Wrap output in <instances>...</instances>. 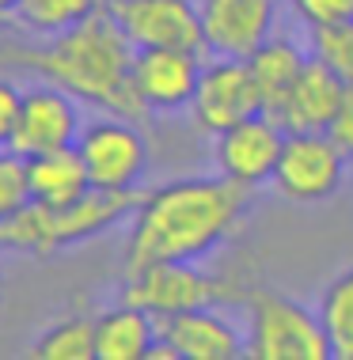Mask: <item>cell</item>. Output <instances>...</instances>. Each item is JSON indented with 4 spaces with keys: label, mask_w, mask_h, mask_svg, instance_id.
I'll list each match as a JSON object with an SVG mask.
<instances>
[{
    "label": "cell",
    "mask_w": 353,
    "mask_h": 360,
    "mask_svg": "<svg viewBox=\"0 0 353 360\" xmlns=\"http://www.w3.org/2000/svg\"><path fill=\"white\" fill-rule=\"evenodd\" d=\"M346 152L327 133H289L270 182L285 201L316 205V201H330L338 193L342 179H346Z\"/></svg>",
    "instance_id": "cell-7"
},
{
    "label": "cell",
    "mask_w": 353,
    "mask_h": 360,
    "mask_svg": "<svg viewBox=\"0 0 353 360\" xmlns=\"http://www.w3.org/2000/svg\"><path fill=\"white\" fill-rule=\"evenodd\" d=\"M76 103H80L76 95H68L65 87H57L50 80L27 87L8 148L27 155V160L42 152H57V148H76V141L84 133L80 106Z\"/></svg>",
    "instance_id": "cell-9"
},
{
    "label": "cell",
    "mask_w": 353,
    "mask_h": 360,
    "mask_svg": "<svg viewBox=\"0 0 353 360\" xmlns=\"http://www.w3.org/2000/svg\"><path fill=\"white\" fill-rule=\"evenodd\" d=\"M308 57L311 53H304L292 38H281V34H270L266 42L247 57L254 84H259V91H262V110L266 114H273L281 106V99L289 95V87L297 84V76L304 72V65H308Z\"/></svg>",
    "instance_id": "cell-18"
},
{
    "label": "cell",
    "mask_w": 353,
    "mask_h": 360,
    "mask_svg": "<svg viewBox=\"0 0 353 360\" xmlns=\"http://www.w3.org/2000/svg\"><path fill=\"white\" fill-rule=\"evenodd\" d=\"M251 186L217 179H179L141 198L130 217L125 274L156 262H205L243 231Z\"/></svg>",
    "instance_id": "cell-1"
},
{
    "label": "cell",
    "mask_w": 353,
    "mask_h": 360,
    "mask_svg": "<svg viewBox=\"0 0 353 360\" xmlns=\"http://www.w3.org/2000/svg\"><path fill=\"white\" fill-rule=\"evenodd\" d=\"M319 323L327 330V342L335 360H353V266L327 285L319 300Z\"/></svg>",
    "instance_id": "cell-20"
},
{
    "label": "cell",
    "mask_w": 353,
    "mask_h": 360,
    "mask_svg": "<svg viewBox=\"0 0 353 360\" xmlns=\"http://www.w3.org/2000/svg\"><path fill=\"white\" fill-rule=\"evenodd\" d=\"M327 137L346 152V160H353V87H346V95H342L335 118L327 125Z\"/></svg>",
    "instance_id": "cell-26"
},
{
    "label": "cell",
    "mask_w": 353,
    "mask_h": 360,
    "mask_svg": "<svg viewBox=\"0 0 353 360\" xmlns=\"http://www.w3.org/2000/svg\"><path fill=\"white\" fill-rule=\"evenodd\" d=\"M27 179H31V198L42 205H68L92 190V174L76 148H57L27 160Z\"/></svg>",
    "instance_id": "cell-17"
},
{
    "label": "cell",
    "mask_w": 353,
    "mask_h": 360,
    "mask_svg": "<svg viewBox=\"0 0 353 360\" xmlns=\"http://www.w3.org/2000/svg\"><path fill=\"white\" fill-rule=\"evenodd\" d=\"M202 69H205L202 53L149 46V50H137L133 57V91L149 114L190 110Z\"/></svg>",
    "instance_id": "cell-12"
},
{
    "label": "cell",
    "mask_w": 353,
    "mask_h": 360,
    "mask_svg": "<svg viewBox=\"0 0 353 360\" xmlns=\"http://www.w3.org/2000/svg\"><path fill=\"white\" fill-rule=\"evenodd\" d=\"M285 125H281L273 114H254V118H243L221 129L213 137V163L224 179L243 182V186H262V182L273 179L281 160V148H285Z\"/></svg>",
    "instance_id": "cell-10"
},
{
    "label": "cell",
    "mask_w": 353,
    "mask_h": 360,
    "mask_svg": "<svg viewBox=\"0 0 353 360\" xmlns=\"http://www.w3.org/2000/svg\"><path fill=\"white\" fill-rule=\"evenodd\" d=\"M342 95H346L342 76L311 53L304 72L297 76V84L289 87V95L273 110V118L285 125V133H327Z\"/></svg>",
    "instance_id": "cell-15"
},
{
    "label": "cell",
    "mask_w": 353,
    "mask_h": 360,
    "mask_svg": "<svg viewBox=\"0 0 353 360\" xmlns=\"http://www.w3.org/2000/svg\"><path fill=\"white\" fill-rule=\"evenodd\" d=\"M190 114L198 122V129L213 133V137L235 122L262 114V91L254 84L251 65L235 61V57H213V61H205Z\"/></svg>",
    "instance_id": "cell-11"
},
{
    "label": "cell",
    "mask_w": 353,
    "mask_h": 360,
    "mask_svg": "<svg viewBox=\"0 0 353 360\" xmlns=\"http://www.w3.org/2000/svg\"><path fill=\"white\" fill-rule=\"evenodd\" d=\"M76 152L95 190H137L149 171V141H144L141 122L118 118V114L87 122L76 141Z\"/></svg>",
    "instance_id": "cell-6"
},
{
    "label": "cell",
    "mask_w": 353,
    "mask_h": 360,
    "mask_svg": "<svg viewBox=\"0 0 353 360\" xmlns=\"http://www.w3.org/2000/svg\"><path fill=\"white\" fill-rule=\"evenodd\" d=\"M0 300H4V274H0Z\"/></svg>",
    "instance_id": "cell-28"
},
{
    "label": "cell",
    "mask_w": 353,
    "mask_h": 360,
    "mask_svg": "<svg viewBox=\"0 0 353 360\" xmlns=\"http://www.w3.org/2000/svg\"><path fill=\"white\" fill-rule=\"evenodd\" d=\"M31 201V179H27V155L0 148V224L16 217Z\"/></svg>",
    "instance_id": "cell-23"
},
{
    "label": "cell",
    "mask_w": 353,
    "mask_h": 360,
    "mask_svg": "<svg viewBox=\"0 0 353 360\" xmlns=\"http://www.w3.org/2000/svg\"><path fill=\"white\" fill-rule=\"evenodd\" d=\"M19 4V0H0V19H4V15H12V8Z\"/></svg>",
    "instance_id": "cell-27"
},
{
    "label": "cell",
    "mask_w": 353,
    "mask_h": 360,
    "mask_svg": "<svg viewBox=\"0 0 353 360\" xmlns=\"http://www.w3.org/2000/svg\"><path fill=\"white\" fill-rule=\"evenodd\" d=\"M19 106H23V91L0 76V148L12 144V133H16V122H19Z\"/></svg>",
    "instance_id": "cell-25"
},
{
    "label": "cell",
    "mask_w": 353,
    "mask_h": 360,
    "mask_svg": "<svg viewBox=\"0 0 353 360\" xmlns=\"http://www.w3.org/2000/svg\"><path fill=\"white\" fill-rule=\"evenodd\" d=\"M133 57L137 46L130 42V34L122 31V23L106 4L95 15H87L84 23H76L73 31L42 38L35 46L0 42V65L42 76V80L65 87L80 103L99 106L106 114L144 122L149 110L133 91Z\"/></svg>",
    "instance_id": "cell-2"
},
{
    "label": "cell",
    "mask_w": 353,
    "mask_h": 360,
    "mask_svg": "<svg viewBox=\"0 0 353 360\" xmlns=\"http://www.w3.org/2000/svg\"><path fill=\"white\" fill-rule=\"evenodd\" d=\"M106 8L137 50L163 46V50H190L202 57L209 53L202 31V8L194 0H106Z\"/></svg>",
    "instance_id": "cell-8"
},
{
    "label": "cell",
    "mask_w": 353,
    "mask_h": 360,
    "mask_svg": "<svg viewBox=\"0 0 353 360\" xmlns=\"http://www.w3.org/2000/svg\"><path fill=\"white\" fill-rule=\"evenodd\" d=\"M251 296V285L235 277H221L202 269L198 262H156L137 274H125L122 300L160 315L194 307H243Z\"/></svg>",
    "instance_id": "cell-4"
},
{
    "label": "cell",
    "mask_w": 353,
    "mask_h": 360,
    "mask_svg": "<svg viewBox=\"0 0 353 360\" xmlns=\"http://www.w3.org/2000/svg\"><path fill=\"white\" fill-rule=\"evenodd\" d=\"M35 360H95V319L76 311L65 315L38 334V342L31 345Z\"/></svg>",
    "instance_id": "cell-21"
},
{
    "label": "cell",
    "mask_w": 353,
    "mask_h": 360,
    "mask_svg": "<svg viewBox=\"0 0 353 360\" xmlns=\"http://www.w3.org/2000/svg\"><path fill=\"white\" fill-rule=\"evenodd\" d=\"M106 0H19L12 8V19L35 38H54L61 31H73L87 15H95Z\"/></svg>",
    "instance_id": "cell-19"
},
{
    "label": "cell",
    "mask_w": 353,
    "mask_h": 360,
    "mask_svg": "<svg viewBox=\"0 0 353 360\" xmlns=\"http://www.w3.org/2000/svg\"><path fill=\"white\" fill-rule=\"evenodd\" d=\"M160 338L175 345L179 360H235L247 356V334L224 315V307H194L156 319Z\"/></svg>",
    "instance_id": "cell-14"
},
{
    "label": "cell",
    "mask_w": 353,
    "mask_h": 360,
    "mask_svg": "<svg viewBox=\"0 0 353 360\" xmlns=\"http://www.w3.org/2000/svg\"><path fill=\"white\" fill-rule=\"evenodd\" d=\"M311 53L323 65H330L346 87H353V19L335 27H316L311 31Z\"/></svg>",
    "instance_id": "cell-22"
},
{
    "label": "cell",
    "mask_w": 353,
    "mask_h": 360,
    "mask_svg": "<svg viewBox=\"0 0 353 360\" xmlns=\"http://www.w3.org/2000/svg\"><path fill=\"white\" fill-rule=\"evenodd\" d=\"M205 50L213 57L247 61L278 23V0H202Z\"/></svg>",
    "instance_id": "cell-13"
},
{
    "label": "cell",
    "mask_w": 353,
    "mask_h": 360,
    "mask_svg": "<svg viewBox=\"0 0 353 360\" xmlns=\"http://www.w3.org/2000/svg\"><path fill=\"white\" fill-rule=\"evenodd\" d=\"M144 193L137 190H87L84 198L68 205H42L27 201L16 217L0 224V250L8 255H27V258H54L68 247L111 231L114 224L130 220Z\"/></svg>",
    "instance_id": "cell-3"
},
{
    "label": "cell",
    "mask_w": 353,
    "mask_h": 360,
    "mask_svg": "<svg viewBox=\"0 0 353 360\" xmlns=\"http://www.w3.org/2000/svg\"><path fill=\"white\" fill-rule=\"evenodd\" d=\"M292 12L316 31V27H335L353 19V0H289Z\"/></svg>",
    "instance_id": "cell-24"
},
{
    "label": "cell",
    "mask_w": 353,
    "mask_h": 360,
    "mask_svg": "<svg viewBox=\"0 0 353 360\" xmlns=\"http://www.w3.org/2000/svg\"><path fill=\"white\" fill-rule=\"evenodd\" d=\"M247 356L254 360H330L327 330L319 311H308L297 300L270 288H254L247 296Z\"/></svg>",
    "instance_id": "cell-5"
},
{
    "label": "cell",
    "mask_w": 353,
    "mask_h": 360,
    "mask_svg": "<svg viewBox=\"0 0 353 360\" xmlns=\"http://www.w3.org/2000/svg\"><path fill=\"white\" fill-rule=\"evenodd\" d=\"M156 338H160V326L152 311L122 300L95 319V360H149Z\"/></svg>",
    "instance_id": "cell-16"
}]
</instances>
